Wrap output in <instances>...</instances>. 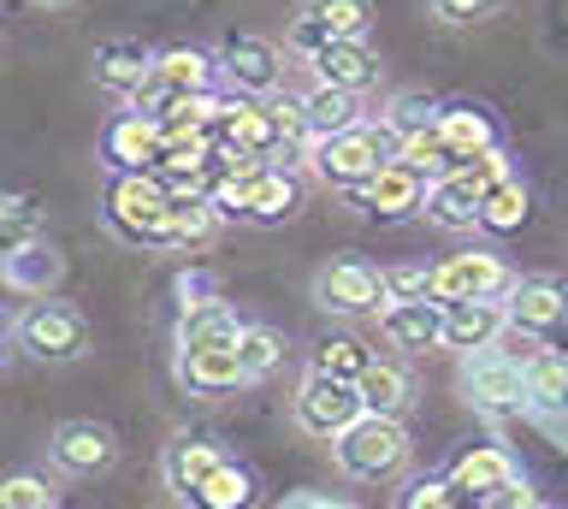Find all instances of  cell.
I'll return each instance as SVG.
<instances>
[{"label": "cell", "mask_w": 568, "mask_h": 509, "mask_svg": "<svg viewBox=\"0 0 568 509\" xmlns=\"http://www.w3.org/2000/svg\"><path fill=\"white\" fill-rule=\"evenodd\" d=\"M403 154V136L385 125H355L344 136H314V149H308V166H314V179L320 184H332V190H344V196H355L373 172L390 166Z\"/></svg>", "instance_id": "obj_1"}, {"label": "cell", "mask_w": 568, "mask_h": 509, "mask_svg": "<svg viewBox=\"0 0 568 509\" xmlns=\"http://www.w3.org/2000/svg\"><path fill=\"white\" fill-rule=\"evenodd\" d=\"M172 190L160 172H113L106 184V225L142 250H172Z\"/></svg>", "instance_id": "obj_2"}, {"label": "cell", "mask_w": 568, "mask_h": 509, "mask_svg": "<svg viewBox=\"0 0 568 509\" xmlns=\"http://www.w3.org/2000/svg\"><path fill=\"white\" fill-rule=\"evenodd\" d=\"M504 179H509V154L491 149V154H479V161H468L462 172H450V179H433V184H426V207H420V214L433 220L438 232H474L486 190L504 184Z\"/></svg>", "instance_id": "obj_3"}, {"label": "cell", "mask_w": 568, "mask_h": 509, "mask_svg": "<svg viewBox=\"0 0 568 509\" xmlns=\"http://www.w3.org/2000/svg\"><path fill=\"white\" fill-rule=\"evenodd\" d=\"M207 202H213V214H225V220L278 225V220H291L302 207V190H296V179L284 166H248V172H237V179L213 184Z\"/></svg>", "instance_id": "obj_4"}, {"label": "cell", "mask_w": 568, "mask_h": 509, "mask_svg": "<svg viewBox=\"0 0 568 509\" xmlns=\"http://www.w3.org/2000/svg\"><path fill=\"white\" fill-rule=\"evenodd\" d=\"M332 450L349 480H390L408 462V432L397 415H362L344 438H332Z\"/></svg>", "instance_id": "obj_5"}, {"label": "cell", "mask_w": 568, "mask_h": 509, "mask_svg": "<svg viewBox=\"0 0 568 509\" xmlns=\"http://www.w3.org/2000/svg\"><path fill=\"white\" fill-rule=\"evenodd\" d=\"M291 415H296V427L308 432V438H344L355 420H362V391H355V379H332V374H314L308 367V379L296 385V403H291Z\"/></svg>", "instance_id": "obj_6"}, {"label": "cell", "mask_w": 568, "mask_h": 509, "mask_svg": "<svg viewBox=\"0 0 568 509\" xmlns=\"http://www.w3.org/2000/svg\"><path fill=\"white\" fill-rule=\"evenodd\" d=\"M18 349H30L36 362H78L89 349V320L71 303H30L18 314Z\"/></svg>", "instance_id": "obj_7"}, {"label": "cell", "mask_w": 568, "mask_h": 509, "mask_svg": "<svg viewBox=\"0 0 568 509\" xmlns=\"http://www.w3.org/2000/svg\"><path fill=\"white\" fill-rule=\"evenodd\" d=\"M509 326L527 332V338H539V349L550 356H568V291L550 285V278H521V285L509 291Z\"/></svg>", "instance_id": "obj_8"}, {"label": "cell", "mask_w": 568, "mask_h": 509, "mask_svg": "<svg viewBox=\"0 0 568 509\" xmlns=\"http://www.w3.org/2000/svg\"><path fill=\"white\" fill-rule=\"evenodd\" d=\"M509 291H515V278L504 267V255H491V250H468V255H450L444 267H433L438 303H497Z\"/></svg>", "instance_id": "obj_9"}, {"label": "cell", "mask_w": 568, "mask_h": 509, "mask_svg": "<svg viewBox=\"0 0 568 509\" xmlns=\"http://www.w3.org/2000/svg\"><path fill=\"white\" fill-rule=\"evenodd\" d=\"M314 296L326 314H379L385 308V278L367 261H337L314 278Z\"/></svg>", "instance_id": "obj_10"}, {"label": "cell", "mask_w": 568, "mask_h": 509, "mask_svg": "<svg viewBox=\"0 0 568 509\" xmlns=\"http://www.w3.org/2000/svg\"><path fill=\"white\" fill-rule=\"evenodd\" d=\"M426 184H433V179H420L415 166L390 161V166H379L362 190H355V207L373 214V220H408V214H420V207H426Z\"/></svg>", "instance_id": "obj_11"}, {"label": "cell", "mask_w": 568, "mask_h": 509, "mask_svg": "<svg viewBox=\"0 0 568 509\" xmlns=\"http://www.w3.org/2000/svg\"><path fill=\"white\" fill-rule=\"evenodd\" d=\"M101 154L113 172H154L160 154H166V131L142 113H119L113 125L101 131Z\"/></svg>", "instance_id": "obj_12"}, {"label": "cell", "mask_w": 568, "mask_h": 509, "mask_svg": "<svg viewBox=\"0 0 568 509\" xmlns=\"http://www.w3.org/2000/svg\"><path fill=\"white\" fill-rule=\"evenodd\" d=\"M220 72L237 83V95H278L284 54L266 37H231L225 54H220Z\"/></svg>", "instance_id": "obj_13"}, {"label": "cell", "mask_w": 568, "mask_h": 509, "mask_svg": "<svg viewBox=\"0 0 568 509\" xmlns=\"http://www.w3.org/2000/svg\"><path fill=\"white\" fill-rule=\"evenodd\" d=\"M314 65V83H332V90H349V95H367L379 83V54L367 48V37H349V42H326L320 54L308 60Z\"/></svg>", "instance_id": "obj_14"}, {"label": "cell", "mask_w": 568, "mask_h": 509, "mask_svg": "<svg viewBox=\"0 0 568 509\" xmlns=\"http://www.w3.org/2000/svg\"><path fill=\"white\" fill-rule=\"evenodd\" d=\"M379 332L408 356H426V349L444 344V303L426 296V303H385L379 308Z\"/></svg>", "instance_id": "obj_15"}, {"label": "cell", "mask_w": 568, "mask_h": 509, "mask_svg": "<svg viewBox=\"0 0 568 509\" xmlns=\"http://www.w3.org/2000/svg\"><path fill=\"white\" fill-rule=\"evenodd\" d=\"M178 379H184L195 397H225V391H237V385H248L243 362H237V344L178 349Z\"/></svg>", "instance_id": "obj_16"}, {"label": "cell", "mask_w": 568, "mask_h": 509, "mask_svg": "<svg viewBox=\"0 0 568 509\" xmlns=\"http://www.w3.org/2000/svg\"><path fill=\"white\" fill-rule=\"evenodd\" d=\"M48 450L65 474H101V468H113V456H119L113 432H106L101 420H65Z\"/></svg>", "instance_id": "obj_17"}, {"label": "cell", "mask_w": 568, "mask_h": 509, "mask_svg": "<svg viewBox=\"0 0 568 509\" xmlns=\"http://www.w3.org/2000/svg\"><path fill=\"white\" fill-rule=\"evenodd\" d=\"M509 332V314L504 303H444V349H491L497 338Z\"/></svg>", "instance_id": "obj_18"}, {"label": "cell", "mask_w": 568, "mask_h": 509, "mask_svg": "<svg viewBox=\"0 0 568 509\" xmlns=\"http://www.w3.org/2000/svg\"><path fill=\"white\" fill-rule=\"evenodd\" d=\"M462 379H468V391L486 403V409H515V403L527 397V374L504 356V349H474Z\"/></svg>", "instance_id": "obj_19"}, {"label": "cell", "mask_w": 568, "mask_h": 509, "mask_svg": "<svg viewBox=\"0 0 568 509\" xmlns=\"http://www.w3.org/2000/svg\"><path fill=\"white\" fill-rule=\"evenodd\" d=\"M154 72V54L142 42H106L101 54H95V90H106V95H119V101H131L136 90H142V78Z\"/></svg>", "instance_id": "obj_20"}, {"label": "cell", "mask_w": 568, "mask_h": 509, "mask_svg": "<svg viewBox=\"0 0 568 509\" xmlns=\"http://www.w3.org/2000/svg\"><path fill=\"white\" fill-rule=\"evenodd\" d=\"M509 456L497 450V445H479V450H468V456H456L450 462V486H456V498H462V509H474V503H486L497 486L509 480Z\"/></svg>", "instance_id": "obj_21"}, {"label": "cell", "mask_w": 568, "mask_h": 509, "mask_svg": "<svg viewBox=\"0 0 568 509\" xmlns=\"http://www.w3.org/2000/svg\"><path fill=\"white\" fill-rule=\"evenodd\" d=\"M60 273H65V261H60V250H53V243H24V250H12L7 261H0V278H7L12 291H24V296H36V303H42V296L60 285Z\"/></svg>", "instance_id": "obj_22"}, {"label": "cell", "mask_w": 568, "mask_h": 509, "mask_svg": "<svg viewBox=\"0 0 568 509\" xmlns=\"http://www.w3.org/2000/svg\"><path fill=\"white\" fill-rule=\"evenodd\" d=\"M243 320L231 314L220 296H202V303H184L178 314V349H213V344H237Z\"/></svg>", "instance_id": "obj_23"}, {"label": "cell", "mask_w": 568, "mask_h": 509, "mask_svg": "<svg viewBox=\"0 0 568 509\" xmlns=\"http://www.w3.org/2000/svg\"><path fill=\"white\" fill-rule=\"evenodd\" d=\"M438 136L450 143V154H456L462 166L497 149V125H491V113H486V108H468V101H462V108H438Z\"/></svg>", "instance_id": "obj_24"}, {"label": "cell", "mask_w": 568, "mask_h": 509, "mask_svg": "<svg viewBox=\"0 0 568 509\" xmlns=\"http://www.w3.org/2000/svg\"><path fill=\"white\" fill-rule=\"evenodd\" d=\"M302 113H308V131L314 136H344L355 125H367V119H362V95L332 90V83H314V90L302 95Z\"/></svg>", "instance_id": "obj_25"}, {"label": "cell", "mask_w": 568, "mask_h": 509, "mask_svg": "<svg viewBox=\"0 0 568 509\" xmlns=\"http://www.w3.org/2000/svg\"><path fill=\"white\" fill-rule=\"evenodd\" d=\"M355 391H362V409L367 415H403L408 391H415V379H408L403 362H373L362 379H355Z\"/></svg>", "instance_id": "obj_26"}, {"label": "cell", "mask_w": 568, "mask_h": 509, "mask_svg": "<svg viewBox=\"0 0 568 509\" xmlns=\"http://www.w3.org/2000/svg\"><path fill=\"white\" fill-rule=\"evenodd\" d=\"M225 456H220V445H207V438H178V445L166 450V480H172V491L190 503V491L207 480L213 468H220Z\"/></svg>", "instance_id": "obj_27"}, {"label": "cell", "mask_w": 568, "mask_h": 509, "mask_svg": "<svg viewBox=\"0 0 568 509\" xmlns=\"http://www.w3.org/2000/svg\"><path fill=\"white\" fill-rule=\"evenodd\" d=\"M154 72L166 78L178 95H207L213 78H220V65H213L202 48H166V54H154Z\"/></svg>", "instance_id": "obj_28"}, {"label": "cell", "mask_w": 568, "mask_h": 509, "mask_svg": "<svg viewBox=\"0 0 568 509\" xmlns=\"http://www.w3.org/2000/svg\"><path fill=\"white\" fill-rule=\"evenodd\" d=\"M248 503H255V480H248L243 468H231V462H220L202 486L190 491V509H248Z\"/></svg>", "instance_id": "obj_29"}, {"label": "cell", "mask_w": 568, "mask_h": 509, "mask_svg": "<svg viewBox=\"0 0 568 509\" xmlns=\"http://www.w3.org/2000/svg\"><path fill=\"white\" fill-rule=\"evenodd\" d=\"M479 225L497 232V237H509V232H521V225H527V184L515 179V172L504 184L486 190V202H479Z\"/></svg>", "instance_id": "obj_30"}, {"label": "cell", "mask_w": 568, "mask_h": 509, "mask_svg": "<svg viewBox=\"0 0 568 509\" xmlns=\"http://www.w3.org/2000/svg\"><path fill=\"white\" fill-rule=\"evenodd\" d=\"M308 367H314V374H332V379H362L367 367H373V356H367L355 338H344V332H337V338H320V344H314Z\"/></svg>", "instance_id": "obj_31"}, {"label": "cell", "mask_w": 568, "mask_h": 509, "mask_svg": "<svg viewBox=\"0 0 568 509\" xmlns=\"http://www.w3.org/2000/svg\"><path fill=\"white\" fill-rule=\"evenodd\" d=\"M302 12L326 24L337 42H349V37H367V24H373V7H367V0H308Z\"/></svg>", "instance_id": "obj_32"}, {"label": "cell", "mask_w": 568, "mask_h": 509, "mask_svg": "<svg viewBox=\"0 0 568 509\" xmlns=\"http://www.w3.org/2000/svg\"><path fill=\"white\" fill-rule=\"evenodd\" d=\"M237 362H243L248 379L273 374V367L284 362V338H278L273 326H243V332H237Z\"/></svg>", "instance_id": "obj_33"}, {"label": "cell", "mask_w": 568, "mask_h": 509, "mask_svg": "<svg viewBox=\"0 0 568 509\" xmlns=\"http://www.w3.org/2000/svg\"><path fill=\"white\" fill-rule=\"evenodd\" d=\"M24 243H36V207L24 196H0V261Z\"/></svg>", "instance_id": "obj_34"}, {"label": "cell", "mask_w": 568, "mask_h": 509, "mask_svg": "<svg viewBox=\"0 0 568 509\" xmlns=\"http://www.w3.org/2000/svg\"><path fill=\"white\" fill-rule=\"evenodd\" d=\"M527 397L532 403H568V356H545L527 367Z\"/></svg>", "instance_id": "obj_35"}, {"label": "cell", "mask_w": 568, "mask_h": 509, "mask_svg": "<svg viewBox=\"0 0 568 509\" xmlns=\"http://www.w3.org/2000/svg\"><path fill=\"white\" fill-rule=\"evenodd\" d=\"M379 119H385L397 136H420V131L438 125V108H433L426 95H397V101H390V113H379Z\"/></svg>", "instance_id": "obj_36"}, {"label": "cell", "mask_w": 568, "mask_h": 509, "mask_svg": "<svg viewBox=\"0 0 568 509\" xmlns=\"http://www.w3.org/2000/svg\"><path fill=\"white\" fill-rule=\"evenodd\" d=\"M0 509H53V486L42 474H7L0 480Z\"/></svg>", "instance_id": "obj_37"}, {"label": "cell", "mask_w": 568, "mask_h": 509, "mask_svg": "<svg viewBox=\"0 0 568 509\" xmlns=\"http://www.w3.org/2000/svg\"><path fill=\"white\" fill-rule=\"evenodd\" d=\"M385 303H426L433 296V273L426 267H385Z\"/></svg>", "instance_id": "obj_38"}, {"label": "cell", "mask_w": 568, "mask_h": 509, "mask_svg": "<svg viewBox=\"0 0 568 509\" xmlns=\"http://www.w3.org/2000/svg\"><path fill=\"white\" fill-rule=\"evenodd\" d=\"M397 509H462V498H456L450 480H415V486L403 491Z\"/></svg>", "instance_id": "obj_39"}, {"label": "cell", "mask_w": 568, "mask_h": 509, "mask_svg": "<svg viewBox=\"0 0 568 509\" xmlns=\"http://www.w3.org/2000/svg\"><path fill=\"white\" fill-rule=\"evenodd\" d=\"M497 7H504V0H433V12L444 24H479V19H491Z\"/></svg>", "instance_id": "obj_40"}, {"label": "cell", "mask_w": 568, "mask_h": 509, "mask_svg": "<svg viewBox=\"0 0 568 509\" xmlns=\"http://www.w3.org/2000/svg\"><path fill=\"white\" fill-rule=\"evenodd\" d=\"M326 42H337L332 30L320 24V19H308V12H296V24H291V48H296V54H308V60H314Z\"/></svg>", "instance_id": "obj_41"}, {"label": "cell", "mask_w": 568, "mask_h": 509, "mask_svg": "<svg viewBox=\"0 0 568 509\" xmlns=\"http://www.w3.org/2000/svg\"><path fill=\"white\" fill-rule=\"evenodd\" d=\"M486 509H539V498H532V486H527V480H515V474H509V480L486 498Z\"/></svg>", "instance_id": "obj_42"}, {"label": "cell", "mask_w": 568, "mask_h": 509, "mask_svg": "<svg viewBox=\"0 0 568 509\" xmlns=\"http://www.w3.org/2000/svg\"><path fill=\"white\" fill-rule=\"evenodd\" d=\"M42 7H78V0H42Z\"/></svg>", "instance_id": "obj_43"}, {"label": "cell", "mask_w": 568, "mask_h": 509, "mask_svg": "<svg viewBox=\"0 0 568 509\" xmlns=\"http://www.w3.org/2000/svg\"><path fill=\"white\" fill-rule=\"evenodd\" d=\"M474 509H486V503H474Z\"/></svg>", "instance_id": "obj_44"}]
</instances>
